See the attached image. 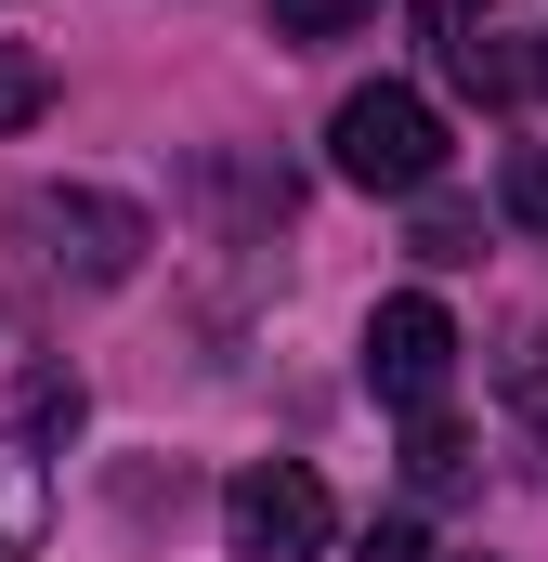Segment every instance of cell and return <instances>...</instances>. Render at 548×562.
<instances>
[{"instance_id": "6da1fadb", "label": "cell", "mask_w": 548, "mask_h": 562, "mask_svg": "<svg viewBox=\"0 0 548 562\" xmlns=\"http://www.w3.org/2000/svg\"><path fill=\"white\" fill-rule=\"evenodd\" d=\"M13 249H26V276H53V288H132L157 236H144L132 196H105V183H39L13 210Z\"/></svg>"}, {"instance_id": "7a4b0ae2", "label": "cell", "mask_w": 548, "mask_h": 562, "mask_svg": "<svg viewBox=\"0 0 548 562\" xmlns=\"http://www.w3.org/2000/svg\"><path fill=\"white\" fill-rule=\"evenodd\" d=\"M327 170L366 183V196H431V170H444V119H431V92H406V79L353 92V105L327 119Z\"/></svg>"}, {"instance_id": "3957f363", "label": "cell", "mask_w": 548, "mask_h": 562, "mask_svg": "<svg viewBox=\"0 0 548 562\" xmlns=\"http://www.w3.org/2000/svg\"><path fill=\"white\" fill-rule=\"evenodd\" d=\"M327 537H340V510H327L313 458H249L222 484V550L236 562H313Z\"/></svg>"}, {"instance_id": "277c9868", "label": "cell", "mask_w": 548, "mask_h": 562, "mask_svg": "<svg viewBox=\"0 0 548 562\" xmlns=\"http://www.w3.org/2000/svg\"><path fill=\"white\" fill-rule=\"evenodd\" d=\"M444 380H457V314H444L431 288H392V301L366 314V393L406 406V419H431Z\"/></svg>"}, {"instance_id": "5b68a950", "label": "cell", "mask_w": 548, "mask_h": 562, "mask_svg": "<svg viewBox=\"0 0 548 562\" xmlns=\"http://www.w3.org/2000/svg\"><path fill=\"white\" fill-rule=\"evenodd\" d=\"M39 524H53V497H39V431H0V562L39 550Z\"/></svg>"}, {"instance_id": "8992f818", "label": "cell", "mask_w": 548, "mask_h": 562, "mask_svg": "<svg viewBox=\"0 0 548 562\" xmlns=\"http://www.w3.org/2000/svg\"><path fill=\"white\" fill-rule=\"evenodd\" d=\"M406 471H418V497H444V484H470V445H457V419L431 406V419L406 431Z\"/></svg>"}, {"instance_id": "52a82bcc", "label": "cell", "mask_w": 548, "mask_h": 562, "mask_svg": "<svg viewBox=\"0 0 548 562\" xmlns=\"http://www.w3.org/2000/svg\"><path fill=\"white\" fill-rule=\"evenodd\" d=\"M53 105V53H26V40H0V132H26Z\"/></svg>"}, {"instance_id": "ba28073f", "label": "cell", "mask_w": 548, "mask_h": 562, "mask_svg": "<svg viewBox=\"0 0 548 562\" xmlns=\"http://www.w3.org/2000/svg\"><path fill=\"white\" fill-rule=\"evenodd\" d=\"M274 13V40H340V26H366L379 0H262Z\"/></svg>"}, {"instance_id": "9c48e42d", "label": "cell", "mask_w": 548, "mask_h": 562, "mask_svg": "<svg viewBox=\"0 0 548 562\" xmlns=\"http://www.w3.org/2000/svg\"><path fill=\"white\" fill-rule=\"evenodd\" d=\"M470 249H483V223H470L457 196H431V210H418V262H470Z\"/></svg>"}, {"instance_id": "30bf717a", "label": "cell", "mask_w": 548, "mask_h": 562, "mask_svg": "<svg viewBox=\"0 0 548 562\" xmlns=\"http://www.w3.org/2000/svg\"><path fill=\"white\" fill-rule=\"evenodd\" d=\"M510 223H536V236H548V157H536V144L510 157Z\"/></svg>"}, {"instance_id": "8fae6325", "label": "cell", "mask_w": 548, "mask_h": 562, "mask_svg": "<svg viewBox=\"0 0 548 562\" xmlns=\"http://www.w3.org/2000/svg\"><path fill=\"white\" fill-rule=\"evenodd\" d=\"M510 406H523V419L548 431V327H536V340H523V367H510Z\"/></svg>"}, {"instance_id": "7c38bea8", "label": "cell", "mask_w": 548, "mask_h": 562, "mask_svg": "<svg viewBox=\"0 0 548 562\" xmlns=\"http://www.w3.org/2000/svg\"><path fill=\"white\" fill-rule=\"evenodd\" d=\"M353 562H431V537H418V524H366V550Z\"/></svg>"}, {"instance_id": "4fadbf2b", "label": "cell", "mask_w": 548, "mask_h": 562, "mask_svg": "<svg viewBox=\"0 0 548 562\" xmlns=\"http://www.w3.org/2000/svg\"><path fill=\"white\" fill-rule=\"evenodd\" d=\"M470 13H483V0H418V26H431V40H470Z\"/></svg>"}, {"instance_id": "5bb4252c", "label": "cell", "mask_w": 548, "mask_h": 562, "mask_svg": "<svg viewBox=\"0 0 548 562\" xmlns=\"http://www.w3.org/2000/svg\"><path fill=\"white\" fill-rule=\"evenodd\" d=\"M536 92H548V53H536Z\"/></svg>"}]
</instances>
